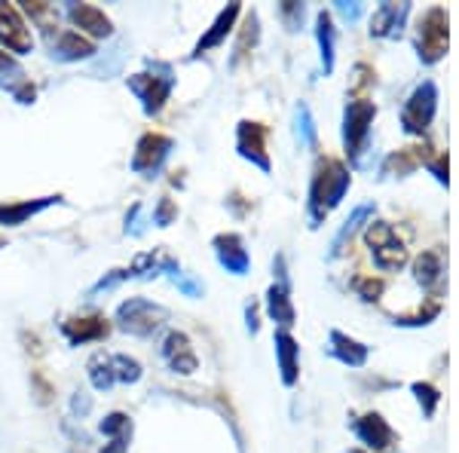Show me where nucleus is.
Returning a JSON list of instances; mask_svg holds the SVG:
<instances>
[{"label":"nucleus","instance_id":"393cba45","mask_svg":"<svg viewBox=\"0 0 459 453\" xmlns=\"http://www.w3.org/2000/svg\"><path fill=\"white\" fill-rule=\"evenodd\" d=\"M368 218H374V205H371V203L359 205V209L352 212V218L346 221L343 227H340V233L334 236V242H331V257L343 255V251H346V242L352 240V236H355V230H359L361 224H365Z\"/></svg>","mask_w":459,"mask_h":453},{"label":"nucleus","instance_id":"1a4fd4ad","mask_svg":"<svg viewBox=\"0 0 459 453\" xmlns=\"http://www.w3.org/2000/svg\"><path fill=\"white\" fill-rule=\"evenodd\" d=\"M273 270L279 273V279L273 282V288L266 292V313L276 325H282V331H288L294 325V303H291V285H288V273H285V257H276V266Z\"/></svg>","mask_w":459,"mask_h":453},{"label":"nucleus","instance_id":"4468645a","mask_svg":"<svg viewBox=\"0 0 459 453\" xmlns=\"http://www.w3.org/2000/svg\"><path fill=\"white\" fill-rule=\"evenodd\" d=\"M352 432L359 435L361 444H368V450H386L392 448V441H395V432H392V426L386 420L380 417V414H365V417H355L352 420Z\"/></svg>","mask_w":459,"mask_h":453},{"label":"nucleus","instance_id":"423d86ee","mask_svg":"<svg viewBox=\"0 0 459 453\" xmlns=\"http://www.w3.org/2000/svg\"><path fill=\"white\" fill-rule=\"evenodd\" d=\"M377 117V105L368 99H352L343 110V147L350 160H359L371 135V123Z\"/></svg>","mask_w":459,"mask_h":453},{"label":"nucleus","instance_id":"58836bf2","mask_svg":"<svg viewBox=\"0 0 459 453\" xmlns=\"http://www.w3.org/2000/svg\"><path fill=\"white\" fill-rule=\"evenodd\" d=\"M13 95H16V101H19V105H31L37 92H34V86L28 83V80H22L19 86H13Z\"/></svg>","mask_w":459,"mask_h":453},{"label":"nucleus","instance_id":"a211bd4d","mask_svg":"<svg viewBox=\"0 0 459 453\" xmlns=\"http://www.w3.org/2000/svg\"><path fill=\"white\" fill-rule=\"evenodd\" d=\"M407 13H411V4H383L371 16V37H389V40L402 37Z\"/></svg>","mask_w":459,"mask_h":453},{"label":"nucleus","instance_id":"c03bdc74","mask_svg":"<svg viewBox=\"0 0 459 453\" xmlns=\"http://www.w3.org/2000/svg\"><path fill=\"white\" fill-rule=\"evenodd\" d=\"M350 453H365V450H350Z\"/></svg>","mask_w":459,"mask_h":453},{"label":"nucleus","instance_id":"e433bc0d","mask_svg":"<svg viewBox=\"0 0 459 453\" xmlns=\"http://www.w3.org/2000/svg\"><path fill=\"white\" fill-rule=\"evenodd\" d=\"M426 166H429V172H432L435 178H438V184H444L447 187V153H441V157H435V160H426Z\"/></svg>","mask_w":459,"mask_h":453},{"label":"nucleus","instance_id":"ddd939ff","mask_svg":"<svg viewBox=\"0 0 459 453\" xmlns=\"http://www.w3.org/2000/svg\"><path fill=\"white\" fill-rule=\"evenodd\" d=\"M214 255H218V264L224 266L227 273H233V276H246L248 266H251V257L246 251V242L239 240L236 233H221L214 236Z\"/></svg>","mask_w":459,"mask_h":453},{"label":"nucleus","instance_id":"c9c22d12","mask_svg":"<svg viewBox=\"0 0 459 453\" xmlns=\"http://www.w3.org/2000/svg\"><path fill=\"white\" fill-rule=\"evenodd\" d=\"M355 292H359L365 301H377L383 294V282L377 279H355Z\"/></svg>","mask_w":459,"mask_h":453},{"label":"nucleus","instance_id":"a878e982","mask_svg":"<svg viewBox=\"0 0 459 453\" xmlns=\"http://www.w3.org/2000/svg\"><path fill=\"white\" fill-rule=\"evenodd\" d=\"M89 380H92V386L99 392H105L114 386V370H110V355L99 353L89 359Z\"/></svg>","mask_w":459,"mask_h":453},{"label":"nucleus","instance_id":"473e14b6","mask_svg":"<svg viewBox=\"0 0 459 453\" xmlns=\"http://www.w3.org/2000/svg\"><path fill=\"white\" fill-rule=\"evenodd\" d=\"M28 16H31L34 22H40V25H56L58 16H56V6L49 4H25Z\"/></svg>","mask_w":459,"mask_h":453},{"label":"nucleus","instance_id":"a18cd8bd","mask_svg":"<svg viewBox=\"0 0 459 453\" xmlns=\"http://www.w3.org/2000/svg\"><path fill=\"white\" fill-rule=\"evenodd\" d=\"M0 245H4V240H0Z\"/></svg>","mask_w":459,"mask_h":453},{"label":"nucleus","instance_id":"f704fd0d","mask_svg":"<svg viewBox=\"0 0 459 453\" xmlns=\"http://www.w3.org/2000/svg\"><path fill=\"white\" fill-rule=\"evenodd\" d=\"M175 218H178V209H175L172 199H160V205L153 209V224H157V227H169Z\"/></svg>","mask_w":459,"mask_h":453},{"label":"nucleus","instance_id":"4c0bfd02","mask_svg":"<svg viewBox=\"0 0 459 453\" xmlns=\"http://www.w3.org/2000/svg\"><path fill=\"white\" fill-rule=\"evenodd\" d=\"M371 68H368V65H355V68H352V92H359V89L361 86H368V83H371Z\"/></svg>","mask_w":459,"mask_h":453},{"label":"nucleus","instance_id":"6e6552de","mask_svg":"<svg viewBox=\"0 0 459 453\" xmlns=\"http://www.w3.org/2000/svg\"><path fill=\"white\" fill-rule=\"evenodd\" d=\"M175 141L169 135H160V132H147V135L138 138L135 153H132V172L142 178H153L162 169V162L169 160Z\"/></svg>","mask_w":459,"mask_h":453},{"label":"nucleus","instance_id":"7ed1b4c3","mask_svg":"<svg viewBox=\"0 0 459 453\" xmlns=\"http://www.w3.org/2000/svg\"><path fill=\"white\" fill-rule=\"evenodd\" d=\"M126 83H129V89L135 92V99L142 101L144 114L153 117V114H160L162 105H166V99L172 95L175 77H172V68H169V65L157 62V65H151V71L132 74Z\"/></svg>","mask_w":459,"mask_h":453},{"label":"nucleus","instance_id":"9d476101","mask_svg":"<svg viewBox=\"0 0 459 453\" xmlns=\"http://www.w3.org/2000/svg\"><path fill=\"white\" fill-rule=\"evenodd\" d=\"M236 151H239L242 160L255 162L261 172H270L273 162L270 153H266V129L255 120H242L239 129H236Z\"/></svg>","mask_w":459,"mask_h":453},{"label":"nucleus","instance_id":"ea45409f","mask_svg":"<svg viewBox=\"0 0 459 453\" xmlns=\"http://www.w3.org/2000/svg\"><path fill=\"white\" fill-rule=\"evenodd\" d=\"M282 16H285L288 25L298 28L300 19H303V4H282Z\"/></svg>","mask_w":459,"mask_h":453},{"label":"nucleus","instance_id":"72a5a7b5","mask_svg":"<svg viewBox=\"0 0 459 453\" xmlns=\"http://www.w3.org/2000/svg\"><path fill=\"white\" fill-rule=\"evenodd\" d=\"M248 43H251V47L257 43V16H255V13H251L246 28H242V40H239V47H236V58H242L248 53Z\"/></svg>","mask_w":459,"mask_h":453},{"label":"nucleus","instance_id":"f8f14e48","mask_svg":"<svg viewBox=\"0 0 459 453\" xmlns=\"http://www.w3.org/2000/svg\"><path fill=\"white\" fill-rule=\"evenodd\" d=\"M162 359H166V365L172 368L175 374H184V377H190L199 368V359H196L194 346H190V337L181 331H172L162 340Z\"/></svg>","mask_w":459,"mask_h":453},{"label":"nucleus","instance_id":"79ce46f5","mask_svg":"<svg viewBox=\"0 0 459 453\" xmlns=\"http://www.w3.org/2000/svg\"><path fill=\"white\" fill-rule=\"evenodd\" d=\"M101 453H129V438H110Z\"/></svg>","mask_w":459,"mask_h":453},{"label":"nucleus","instance_id":"39448f33","mask_svg":"<svg viewBox=\"0 0 459 453\" xmlns=\"http://www.w3.org/2000/svg\"><path fill=\"white\" fill-rule=\"evenodd\" d=\"M417 49L420 62L435 65L447 53V10L444 6H429L417 22Z\"/></svg>","mask_w":459,"mask_h":453},{"label":"nucleus","instance_id":"c756f323","mask_svg":"<svg viewBox=\"0 0 459 453\" xmlns=\"http://www.w3.org/2000/svg\"><path fill=\"white\" fill-rule=\"evenodd\" d=\"M294 117H298V141L307 147H316V123H313V114H309V108L298 105V110H294Z\"/></svg>","mask_w":459,"mask_h":453},{"label":"nucleus","instance_id":"7c9ffc66","mask_svg":"<svg viewBox=\"0 0 459 453\" xmlns=\"http://www.w3.org/2000/svg\"><path fill=\"white\" fill-rule=\"evenodd\" d=\"M411 389H413V396H417V401H420V407H423L426 417H435V407H438V401H441L438 389H435L432 383H413Z\"/></svg>","mask_w":459,"mask_h":453},{"label":"nucleus","instance_id":"20e7f679","mask_svg":"<svg viewBox=\"0 0 459 453\" xmlns=\"http://www.w3.org/2000/svg\"><path fill=\"white\" fill-rule=\"evenodd\" d=\"M169 318L166 307L147 301V297H129L117 307V325L126 334H135V337H151Z\"/></svg>","mask_w":459,"mask_h":453},{"label":"nucleus","instance_id":"cd10ccee","mask_svg":"<svg viewBox=\"0 0 459 453\" xmlns=\"http://www.w3.org/2000/svg\"><path fill=\"white\" fill-rule=\"evenodd\" d=\"M110 370H114V383H138L144 374L142 365L135 359H129V355H110Z\"/></svg>","mask_w":459,"mask_h":453},{"label":"nucleus","instance_id":"aec40b11","mask_svg":"<svg viewBox=\"0 0 459 453\" xmlns=\"http://www.w3.org/2000/svg\"><path fill=\"white\" fill-rule=\"evenodd\" d=\"M328 353L334 355L337 362H343V365L350 368H361L368 362V346L359 344L355 337H350V334L343 331H331L328 337Z\"/></svg>","mask_w":459,"mask_h":453},{"label":"nucleus","instance_id":"0eeeda50","mask_svg":"<svg viewBox=\"0 0 459 453\" xmlns=\"http://www.w3.org/2000/svg\"><path fill=\"white\" fill-rule=\"evenodd\" d=\"M435 110H438V86L432 80H423L411 95H407L404 108H402V126L411 135H423L432 126Z\"/></svg>","mask_w":459,"mask_h":453},{"label":"nucleus","instance_id":"f3484780","mask_svg":"<svg viewBox=\"0 0 459 453\" xmlns=\"http://www.w3.org/2000/svg\"><path fill=\"white\" fill-rule=\"evenodd\" d=\"M62 331L71 346H80V344H92V340L108 337L110 325L105 322V316H74L62 325Z\"/></svg>","mask_w":459,"mask_h":453},{"label":"nucleus","instance_id":"f03ea898","mask_svg":"<svg viewBox=\"0 0 459 453\" xmlns=\"http://www.w3.org/2000/svg\"><path fill=\"white\" fill-rule=\"evenodd\" d=\"M365 242L368 248H371L374 255V264L380 266V270L386 273H395L402 270V266L407 264V257H411V251H407V242L398 236V230L386 224V221H371L365 230Z\"/></svg>","mask_w":459,"mask_h":453},{"label":"nucleus","instance_id":"f257e3e1","mask_svg":"<svg viewBox=\"0 0 459 453\" xmlns=\"http://www.w3.org/2000/svg\"><path fill=\"white\" fill-rule=\"evenodd\" d=\"M350 184H352V175L343 162H337V160L318 162L313 184H309V221H313V227H318L337 209L340 199L350 190Z\"/></svg>","mask_w":459,"mask_h":453},{"label":"nucleus","instance_id":"c85d7f7f","mask_svg":"<svg viewBox=\"0 0 459 453\" xmlns=\"http://www.w3.org/2000/svg\"><path fill=\"white\" fill-rule=\"evenodd\" d=\"M101 432H105L108 438H132V420L126 417V414L120 411H114V414H108L105 420H101Z\"/></svg>","mask_w":459,"mask_h":453},{"label":"nucleus","instance_id":"6ab92c4d","mask_svg":"<svg viewBox=\"0 0 459 453\" xmlns=\"http://www.w3.org/2000/svg\"><path fill=\"white\" fill-rule=\"evenodd\" d=\"M276 362H279V370H282V383H285V386H294V383H298L300 346H298V340H294L288 331H279V334H276Z\"/></svg>","mask_w":459,"mask_h":453},{"label":"nucleus","instance_id":"37998d69","mask_svg":"<svg viewBox=\"0 0 459 453\" xmlns=\"http://www.w3.org/2000/svg\"><path fill=\"white\" fill-rule=\"evenodd\" d=\"M246 316H248V331H251V334H257V307H255V303H248Z\"/></svg>","mask_w":459,"mask_h":453},{"label":"nucleus","instance_id":"5701e85b","mask_svg":"<svg viewBox=\"0 0 459 453\" xmlns=\"http://www.w3.org/2000/svg\"><path fill=\"white\" fill-rule=\"evenodd\" d=\"M413 279L420 282L423 288H438L444 279V257L441 251H423L413 264Z\"/></svg>","mask_w":459,"mask_h":453},{"label":"nucleus","instance_id":"bb28decb","mask_svg":"<svg viewBox=\"0 0 459 453\" xmlns=\"http://www.w3.org/2000/svg\"><path fill=\"white\" fill-rule=\"evenodd\" d=\"M420 153H417V147H404V151H398V153H389V160H386V166H383V172H398V175H411L413 169L420 166Z\"/></svg>","mask_w":459,"mask_h":453},{"label":"nucleus","instance_id":"dca6fc26","mask_svg":"<svg viewBox=\"0 0 459 453\" xmlns=\"http://www.w3.org/2000/svg\"><path fill=\"white\" fill-rule=\"evenodd\" d=\"M239 13H242V6H239V4H230L227 10H221V13H218V19L212 22L209 31H205V34L196 40L194 58H199L203 53H209V49H214V47H221V43L227 40V34L236 28V19H239Z\"/></svg>","mask_w":459,"mask_h":453},{"label":"nucleus","instance_id":"412c9836","mask_svg":"<svg viewBox=\"0 0 459 453\" xmlns=\"http://www.w3.org/2000/svg\"><path fill=\"white\" fill-rule=\"evenodd\" d=\"M62 196H43V199H28V203H4L0 205V224L4 227H19L28 218L40 214L43 209H49L53 203H58Z\"/></svg>","mask_w":459,"mask_h":453},{"label":"nucleus","instance_id":"2f4dec72","mask_svg":"<svg viewBox=\"0 0 459 453\" xmlns=\"http://www.w3.org/2000/svg\"><path fill=\"white\" fill-rule=\"evenodd\" d=\"M22 77H25V74H22V68H19V62L13 56H6L4 49H0V86H6L13 80V83H22Z\"/></svg>","mask_w":459,"mask_h":453},{"label":"nucleus","instance_id":"2eb2a0df","mask_svg":"<svg viewBox=\"0 0 459 453\" xmlns=\"http://www.w3.org/2000/svg\"><path fill=\"white\" fill-rule=\"evenodd\" d=\"M68 22L77 28V34L83 31L89 37H110V31H114L110 19L92 4H71L68 6Z\"/></svg>","mask_w":459,"mask_h":453},{"label":"nucleus","instance_id":"a19ab883","mask_svg":"<svg viewBox=\"0 0 459 453\" xmlns=\"http://www.w3.org/2000/svg\"><path fill=\"white\" fill-rule=\"evenodd\" d=\"M337 10L343 13V16L350 19V22H359V19H361V13H365V4H343V0H340Z\"/></svg>","mask_w":459,"mask_h":453},{"label":"nucleus","instance_id":"9b49d317","mask_svg":"<svg viewBox=\"0 0 459 453\" xmlns=\"http://www.w3.org/2000/svg\"><path fill=\"white\" fill-rule=\"evenodd\" d=\"M0 43H6V49L16 56L34 53V37L13 4H0Z\"/></svg>","mask_w":459,"mask_h":453},{"label":"nucleus","instance_id":"4be33fe9","mask_svg":"<svg viewBox=\"0 0 459 453\" xmlns=\"http://www.w3.org/2000/svg\"><path fill=\"white\" fill-rule=\"evenodd\" d=\"M92 53H95L92 40H86L77 31H65L53 43V58H58V62H80V58H89Z\"/></svg>","mask_w":459,"mask_h":453},{"label":"nucleus","instance_id":"b1692460","mask_svg":"<svg viewBox=\"0 0 459 453\" xmlns=\"http://www.w3.org/2000/svg\"><path fill=\"white\" fill-rule=\"evenodd\" d=\"M316 40H318V49H322V71L331 74V71H334V40H337V31H334V22H331V16L325 10L316 16Z\"/></svg>","mask_w":459,"mask_h":453}]
</instances>
